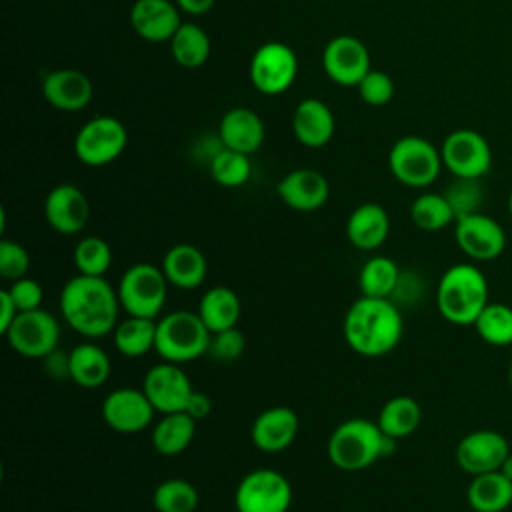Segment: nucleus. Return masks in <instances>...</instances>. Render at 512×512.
<instances>
[{"instance_id": "nucleus-1", "label": "nucleus", "mask_w": 512, "mask_h": 512, "mask_svg": "<svg viewBox=\"0 0 512 512\" xmlns=\"http://www.w3.org/2000/svg\"><path fill=\"white\" fill-rule=\"evenodd\" d=\"M118 290L104 276H72L60 292L64 322L84 338L112 334L120 312Z\"/></svg>"}, {"instance_id": "nucleus-13", "label": "nucleus", "mask_w": 512, "mask_h": 512, "mask_svg": "<svg viewBox=\"0 0 512 512\" xmlns=\"http://www.w3.org/2000/svg\"><path fill=\"white\" fill-rule=\"evenodd\" d=\"M454 240L458 248L476 262L498 258L506 248V232L500 222L484 212H472L456 218Z\"/></svg>"}, {"instance_id": "nucleus-15", "label": "nucleus", "mask_w": 512, "mask_h": 512, "mask_svg": "<svg viewBox=\"0 0 512 512\" xmlns=\"http://www.w3.org/2000/svg\"><path fill=\"white\" fill-rule=\"evenodd\" d=\"M322 66L326 76L340 86H358V82L372 70L366 44L350 34L334 36L324 46Z\"/></svg>"}, {"instance_id": "nucleus-30", "label": "nucleus", "mask_w": 512, "mask_h": 512, "mask_svg": "<svg viewBox=\"0 0 512 512\" xmlns=\"http://www.w3.org/2000/svg\"><path fill=\"white\" fill-rule=\"evenodd\" d=\"M196 420L186 412L162 414L152 428V446L162 456L182 454L194 440Z\"/></svg>"}, {"instance_id": "nucleus-16", "label": "nucleus", "mask_w": 512, "mask_h": 512, "mask_svg": "<svg viewBox=\"0 0 512 512\" xmlns=\"http://www.w3.org/2000/svg\"><path fill=\"white\" fill-rule=\"evenodd\" d=\"M142 390L146 392L154 410L160 414L184 412L194 392L182 366L166 360H162L160 364H154L146 372Z\"/></svg>"}, {"instance_id": "nucleus-21", "label": "nucleus", "mask_w": 512, "mask_h": 512, "mask_svg": "<svg viewBox=\"0 0 512 512\" xmlns=\"http://www.w3.org/2000/svg\"><path fill=\"white\" fill-rule=\"evenodd\" d=\"M178 10L172 0H136L130 8V24L148 42H170L182 24Z\"/></svg>"}, {"instance_id": "nucleus-31", "label": "nucleus", "mask_w": 512, "mask_h": 512, "mask_svg": "<svg viewBox=\"0 0 512 512\" xmlns=\"http://www.w3.org/2000/svg\"><path fill=\"white\" fill-rule=\"evenodd\" d=\"M114 346L122 356L138 358L154 350L156 346V320L144 316H130L116 324Z\"/></svg>"}, {"instance_id": "nucleus-44", "label": "nucleus", "mask_w": 512, "mask_h": 512, "mask_svg": "<svg viewBox=\"0 0 512 512\" xmlns=\"http://www.w3.org/2000/svg\"><path fill=\"white\" fill-rule=\"evenodd\" d=\"M10 298L14 300L18 312H28V310H36L40 308L42 304V296H44V290L40 286L38 280L30 278V276H24L20 280H14L10 282V286L6 288Z\"/></svg>"}, {"instance_id": "nucleus-49", "label": "nucleus", "mask_w": 512, "mask_h": 512, "mask_svg": "<svg viewBox=\"0 0 512 512\" xmlns=\"http://www.w3.org/2000/svg\"><path fill=\"white\" fill-rule=\"evenodd\" d=\"M500 472H502L506 478H510V480H512V452H510V454L506 456V460L502 462Z\"/></svg>"}, {"instance_id": "nucleus-7", "label": "nucleus", "mask_w": 512, "mask_h": 512, "mask_svg": "<svg viewBox=\"0 0 512 512\" xmlns=\"http://www.w3.org/2000/svg\"><path fill=\"white\" fill-rule=\"evenodd\" d=\"M442 166L440 148L422 136L398 138L388 154L392 176L408 188L430 186L440 176Z\"/></svg>"}, {"instance_id": "nucleus-42", "label": "nucleus", "mask_w": 512, "mask_h": 512, "mask_svg": "<svg viewBox=\"0 0 512 512\" xmlns=\"http://www.w3.org/2000/svg\"><path fill=\"white\" fill-rule=\"evenodd\" d=\"M356 88H358L362 102L368 106H384L394 98V92H396L394 80L382 70H370L358 82Z\"/></svg>"}, {"instance_id": "nucleus-12", "label": "nucleus", "mask_w": 512, "mask_h": 512, "mask_svg": "<svg viewBox=\"0 0 512 512\" xmlns=\"http://www.w3.org/2000/svg\"><path fill=\"white\" fill-rule=\"evenodd\" d=\"M442 164L454 178H482L492 166L488 140L472 128L452 130L442 146Z\"/></svg>"}, {"instance_id": "nucleus-43", "label": "nucleus", "mask_w": 512, "mask_h": 512, "mask_svg": "<svg viewBox=\"0 0 512 512\" xmlns=\"http://www.w3.org/2000/svg\"><path fill=\"white\" fill-rule=\"evenodd\" d=\"M244 346H246L244 334L238 328H228L222 332H214L210 336L208 354L216 362H232L244 352Z\"/></svg>"}, {"instance_id": "nucleus-9", "label": "nucleus", "mask_w": 512, "mask_h": 512, "mask_svg": "<svg viewBox=\"0 0 512 512\" xmlns=\"http://www.w3.org/2000/svg\"><path fill=\"white\" fill-rule=\"evenodd\" d=\"M128 144L126 126L114 116L88 120L74 138V154L86 166H106L114 162Z\"/></svg>"}, {"instance_id": "nucleus-45", "label": "nucleus", "mask_w": 512, "mask_h": 512, "mask_svg": "<svg viewBox=\"0 0 512 512\" xmlns=\"http://www.w3.org/2000/svg\"><path fill=\"white\" fill-rule=\"evenodd\" d=\"M210 410H212V402H210V398L204 394V392H198V390H194L192 392V396H190V400H188V406H186V414H190L196 422L198 420H202V418H206L208 414H210Z\"/></svg>"}, {"instance_id": "nucleus-32", "label": "nucleus", "mask_w": 512, "mask_h": 512, "mask_svg": "<svg viewBox=\"0 0 512 512\" xmlns=\"http://www.w3.org/2000/svg\"><path fill=\"white\" fill-rule=\"evenodd\" d=\"M420 420L422 408L412 396H394L380 408L376 424L386 436L400 440L410 436L420 426Z\"/></svg>"}, {"instance_id": "nucleus-10", "label": "nucleus", "mask_w": 512, "mask_h": 512, "mask_svg": "<svg viewBox=\"0 0 512 512\" xmlns=\"http://www.w3.org/2000/svg\"><path fill=\"white\" fill-rule=\"evenodd\" d=\"M10 348L26 358L44 360L58 350L60 324L54 314L44 308L18 312L10 328L2 334Z\"/></svg>"}, {"instance_id": "nucleus-22", "label": "nucleus", "mask_w": 512, "mask_h": 512, "mask_svg": "<svg viewBox=\"0 0 512 512\" xmlns=\"http://www.w3.org/2000/svg\"><path fill=\"white\" fill-rule=\"evenodd\" d=\"M298 426V414L292 408L272 406L254 418L250 438L262 452H282L296 440Z\"/></svg>"}, {"instance_id": "nucleus-19", "label": "nucleus", "mask_w": 512, "mask_h": 512, "mask_svg": "<svg viewBox=\"0 0 512 512\" xmlns=\"http://www.w3.org/2000/svg\"><path fill=\"white\" fill-rule=\"evenodd\" d=\"M276 192L288 208L298 212H314L326 204L330 184L326 176L314 168H296L280 178Z\"/></svg>"}, {"instance_id": "nucleus-2", "label": "nucleus", "mask_w": 512, "mask_h": 512, "mask_svg": "<svg viewBox=\"0 0 512 512\" xmlns=\"http://www.w3.org/2000/svg\"><path fill=\"white\" fill-rule=\"evenodd\" d=\"M342 332L350 350L378 358L400 344L404 332L402 312L392 298L360 296L346 310Z\"/></svg>"}, {"instance_id": "nucleus-27", "label": "nucleus", "mask_w": 512, "mask_h": 512, "mask_svg": "<svg viewBox=\"0 0 512 512\" xmlns=\"http://www.w3.org/2000/svg\"><path fill=\"white\" fill-rule=\"evenodd\" d=\"M112 372L110 356L92 342H82L68 352V378L80 388L102 386Z\"/></svg>"}, {"instance_id": "nucleus-24", "label": "nucleus", "mask_w": 512, "mask_h": 512, "mask_svg": "<svg viewBox=\"0 0 512 512\" xmlns=\"http://www.w3.org/2000/svg\"><path fill=\"white\" fill-rule=\"evenodd\" d=\"M264 136H266L264 122L250 108L236 106L224 112V116L220 118L218 138L226 148H232L250 156L262 146Z\"/></svg>"}, {"instance_id": "nucleus-11", "label": "nucleus", "mask_w": 512, "mask_h": 512, "mask_svg": "<svg viewBox=\"0 0 512 512\" xmlns=\"http://www.w3.org/2000/svg\"><path fill=\"white\" fill-rule=\"evenodd\" d=\"M250 82L252 86L266 94L276 96L286 92L298 74L296 52L284 42H266L256 48L250 58Z\"/></svg>"}, {"instance_id": "nucleus-35", "label": "nucleus", "mask_w": 512, "mask_h": 512, "mask_svg": "<svg viewBox=\"0 0 512 512\" xmlns=\"http://www.w3.org/2000/svg\"><path fill=\"white\" fill-rule=\"evenodd\" d=\"M410 218L424 232H438L456 222V214L444 194L424 192L410 204Z\"/></svg>"}, {"instance_id": "nucleus-37", "label": "nucleus", "mask_w": 512, "mask_h": 512, "mask_svg": "<svg viewBox=\"0 0 512 512\" xmlns=\"http://www.w3.org/2000/svg\"><path fill=\"white\" fill-rule=\"evenodd\" d=\"M200 496L192 482L182 478H168L152 492V506L156 512H194Z\"/></svg>"}, {"instance_id": "nucleus-20", "label": "nucleus", "mask_w": 512, "mask_h": 512, "mask_svg": "<svg viewBox=\"0 0 512 512\" xmlns=\"http://www.w3.org/2000/svg\"><path fill=\"white\" fill-rule=\"evenodd\" d=\"M94 86L90 78L74 68H58L42 78L44 100L64 112H76L90 104Z\"/></svg>"}, {"instance_id": "nucleus-47", "label": "nucleus", "mask_w": 512, "mask_h": 512, "mask_svg": "<svg viewBox=\"0 0 512 512\" xmlns=\"http://www.w3.org/2000/svg\"><path fill=\"white\" fill-rule=\"evenodd\" d=\"M46 370L50 376L60 378V376H68V354H58V350H54L52 354H48L44 358Z\"/></svg>"}, {"instance_id": "nucleus-41", "label": "nucleus", "mask_w": 512, "mask_h": 512, "mask_svg": "<svg viewBox=\"0 0 512 512\" xmlns=\"http://www.w3.org/2000/svg\"><path fill=\"white\" fill-rule=\"evenodd\" d=\"M30 270V254L28 250L8 238L0 240V276L8 282L20 280L28 276Z\"/></svg>"}, {"instance_id": "nucleus-3", "label": "nucleus", "mask_w": 512, "mask_h": 512, "mask_svg": "<svg viewBox=\"0 0 512 512\" xmlns=\"http://www.w3.org/2000/svg\"><path fill=\"white\" fill-rule=\"evenodd\" d=\"M396 442L398 440L380 430L376 420L348 418L332 430L326 454L336 468L344 472H358L372 466L376 460L390 456Z\"/></svg>"}, {"instance_id": "nucleus-46", "label": "nucleus", "mask_w": 512, "mask_h": 512, "mask_svg": "<svg viewBox=\"0 0 512 512\" xmlns=\"http://www.w3.org/2000/svg\"><path fill=\"white\" fill-rule=\"evenodd\" d=\"M16 316H18V308H16L14 300L10 298L8 290L2 288L0 290V334H4L10 328V324L14 322Z\"/></svg>"}, {"instance_id": "nucleus-39", "label": "nucleus", "mask_w": 512, "mask_h": 512, "mask_svg": "<svg viewBox=\"0 0 512 512\" xmlns=\"http://www.w3.org/2000/svg\"><path fill=\"white\" fill-rule=\"evenodd\" d=\"M72 262L78 274L104 276L112 264V248L100 236H86L76 244Z\"/></svg>"}, {"instance_id": "nucleus-6", "label": "nucleus", "mask_w": 512, "mask_h": 512, "mask_svg": "<svg viewBox=\"0 0 512 512\" xmlns=\"http://www.w3.org/2000/svg\"><path fill=\"white\" fill-rule=\"evenodd\" d=\"M116 290L120 306L126 314L156 320L166 304L168 280L160 266L136 262L124 270Z\"/></svg>"}, {"instance_id": "nucleus-5", "label": "nucleus", "mask_w": 512, "mask_h": 512, "mask_svg": "<svg viewBox=\"0 0 512 512\" xmlns=\"http://www.w3.org/2000/svg\"><path fill=\"white\" fill-rule=\"evenodd\" d=\"M212 332L198 312L174 310L156 320V354L174 364H186L208 354Z\"/></svg>"}, {"instance_id": "nucleus-50", "label": "nucleus", "mask_w": 512, "mask_h": 512, "mask_svg": "<svg viewBox=\"0 0 512 512\" xmlns=\"http://www.w3.org/2000/svg\"><path fill=\"white\" fill-rule=\"evenodd\" d=\"M508 214H510V220H512V190H510V196H508Z\"/></svg>"}, {"instance_id": "nucleus-36", "label": "nucleus", "mask_w": 512, "mask_h": 512, "mask_svg": "<svg viewBox=\"0 0 512 512\" xmlns=\"http://www.w3.org/2000/svg\"><path fill=\"white\" fill-rule=\"evenodd\" d=\"M472 326L490 346L502 348L512 344V308L502 302H488Z\"/></svg>"}, {"instance_id": "nucleus-34", "label": "nucleus", "mask_w": 512, "mask_h": 512, "mask_svg": "<svg viewBox=\"0 0 512 512\" xmlns=\"http://www.w3.org/2000/svg\"><path fill=\"white\" fill-rule=\"evenodd\" d=\"M400 268L388 256H372L364 262L358 274V286L362 296L372 298H392L398 282H400Z\"/></svg>"}, {"instance_id": "nucleus-51", "label": "nucleus", "mask_w": 512, "mask_h": 512, "mask_svg": "<svg viewBox=\"0 0 512 512\" xmlns=\"http://www.w3.org/2000/svg\"><path fill=\"white\" fill-rule=\"evenodd\" d=\"M508 378H510V386H512V364H510V370H508Z\"/></svg>"}, {"instance_id": "nucleus-4", "label": "nucleus", "mask_w": 512, "mask_h": 512, "mask_svg": "<svg viewBox=\"0 0 512 512\" xmlns=\"http://www.w3.org/2000/svg\"><path fill=\"white\" fill-rule=\"evenodd\" d=\"M490 286L484 272L468 262L450 266L438 280L436 308L444 320L456 326H472L490 302Z\"/></svg>"}, {"instance_id": "nucleus-40", "label": "nucleus", "mask_w": 512, "mask_h": 512, "mask_svg": "<svg viewBox=\"0 0 512 512\" xmlns=\"http://www.w3.org/2000/svg\"><path fill=\"white\" fill-rule=\"evenodd\" d=\"M444 196L448 198L456 218H460L472 212H480L484 188L480 184V178H454Z\"/></svg>"}, {"instance_id": "nucleus-38", "label": "nucleus", "mask_w": 512, "mask_h": 512, "mask_svg": "<svg viewBox=\"0 0 512 512\" xmlns=\"http://www.w3.org/2000/svg\"><path fill=\"white\" fill-rule=\"evenodd\" d=\"M212 178L224 188H238L248 182L252 174L250 156L222 146L208 164Z\"/></svg>"}, {"instance_id": "nucleus-17", "label": "nucleus", "mask_w": 512, "mask_h": 512, "mask_svg": "<svg viewBox=\"0 0 512 512\" xmlns=\"http://www.w3.org/2000/svg\"><path fill=\"white\" fill-rule=\"evenodd\" d=\"M154 406L142 388H116L102 400V420L120 434H136L154 420Z\"/></svg>"}, {"instance_id": "nucleus-29", "label": "nucleus", "mask_w": 512, "mask_h": 512, "mask_svg": "<svg viewBox=\"0 0 512 512\" xmlns=\"http://www.w3.org/2000/svg\"><path fill=\"white\" fill-rule=\"evenodd\" d=\"M466 500L474 512H504L512 504V480L500 470L472 476Z\"/></svg>"}, {"instance_id": "nucleus-23", "label": "nucleus", "mask_w": 512, "mask_h": 512, "mask_svg": "<svg viewBox=\"0 0 512 512\" xmlns=\"http://www.w3.org/2000/svg\"><path fill=\"white\" fill-rule=\"evenodd\" d=\"M336 130V120L330 106L318 98H304L292 114V132L306 148L326 146Z\"/></svg>"}, {"instance_id": "nucleus-14", "label": "nucleus", "mask_w": 512, "mask_h": 512, "mask_svg": "<svg viewBox=\"0 0 512 512\" xmlns=\"http://www.w3.org/2000/svg\"><path fill=\"white\" fill-rule=\"evenodd\" d=\"M510 444L504 434L496 430H472L464 434L456 444V464L470 476L500 470L502 462L510 454Z\"/></svg>"}, {"instance_id": "nucleus-18", "label": "nucleus", "mask_w": 512, "mask_h": 512, "mask_svg": "<svg viewBox=\"0 0 512 512\" xmlns=\"http://www.w3.org/2000/svg\"><path fill=\"white\" fill-rule=\"evenodd\" d=\"M90 216L86 194L74 184H58L44 198V218L52 230L74 236L84 230Z\"/></svg>"}, {"instance_id": "nucleus-8", "label": "nucleus", "mask_w": 512, "mask_h": 512, "mask_svg": "<svg viewBox=\"0 0 512 512\" xmlns=\"http://www.w3.org/2000/svg\"><path fill=\"white\" fill-rule=\"evenodd\" d=\"M290 504V480L274 468L250 470L234 492L236 512H288Z\"/></svg>"}, {"instance_id": "nucleus-33", "label": "nucleus", "mask_w": 512, "mask_h": 512, "mask_svg": "<svg viewBox=\"0 0 512 512\" xmlns=\"http://www.w3.org/2000/svg\"><path fill=\"white\" fill-rule=\"evenodd\" d=\"M170 52L182 68H200L210 56V38L206 30L194 22H182L170 38Z\"/></svg>"}, {"instance_id": "nucleus-25", "label": "nucleus", "mask_w": 512, "mask_h": 512, "mask_svg": "<svg viewBox=\"0 0 512 512\" xmlns=\"http://www.w3.org/2000/svg\"><path fill=\"white\" fill-rule=\"evenodd\" d=\"M390 234V218L384 206L376 202H364L356 206L346 220L348 242L364 252L380 248Z\"/></svg>"}, {"instance_id": "nucleus-48", "label": "nucleus", "mask_w": 512, "mask_h": 512, "mask_svg": "<svg viewBox=\"0 0 512 512\" xmlns=\"http://www.w3.org/2000/svg\"><path fill=\"white\" fill-rule=\"evenodd\" d=\"M176 6L186 12V14H192V16H200V14H206L216 0H174Z\"/></svg>"}, {"instance_id": "nucleus-28", "label": "nucleus", "mask_w": 512, "mask_h": 512, "mask_svg": "<svg viewBox=\"0 0 512 512\" xmlns=\"http://www.w3.org/2000/svg\"><path fill=\"white\" fill-rule=\"evenodd\" d=\"M196 312L212 334L236 328L242 314L240 296L228 286H212L202 294Z\"/></svg>"}, {"instance_id": "nucleus-26", "label": "nucleus", "mask_w": 512, "mask_h": 512, "mask_svg": "<svg viewBox=\"0 0 512 512\" xmlns=\"http://www.w3.org/2000/svg\"><path fill=\"white\" fill-rule=\"evenodd\" d=\"M168 284L182 288V290H194L198 288L208 274V262L202 250L194 244L180 242L166 250L162 264H160Z\"/></svg>"}]
</instances>
